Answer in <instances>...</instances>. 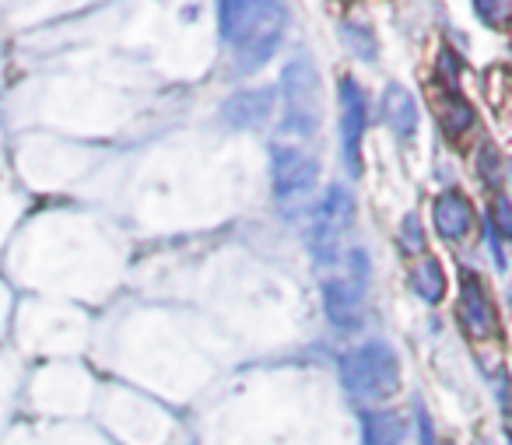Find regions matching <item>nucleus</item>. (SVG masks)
Here are the masks:
<instances>
[{"label": "nucleus", "mask_w": 512, "mask_h": 445, "mask_svg": "<svg viewBox=\"0 0 512 445\" xmlns=\"http://www.w3.org/2000/svg\"><path fill=\"white\" fill-rule=\"evenodd\" d=\"M481 162H477V172H481V179H488L491 186H498V151L495 144H481Z\"/></svg>", "instance_id": "a211bd4d"}, {"label": "nucleus", "mask_w": 512, "mask_h": 445, "mask_svg": "<svg viewBox=\"0 0 512 445\" xmlns=\"http://www.w3.org/2000/svg\"><path fill=\"white\" fill-rule=\"evenodd\" d=\"M383 120L390 123V130L397 137H414V130H418V106H414V99L400 85L386 88V95H383Z\"/></svg>", "instance_id": "9d476101"}, {"label": "nucleus", "mask_w": 512, "mask_h": 445, "mask_svg": "<svg viewBox=\"0 0 512 445\" xmlns=\"http://www.w3.org/2000/svg\"><path fill=\"white\" fill-rule=\"evenodd\" d=\"M435 102H439V120L449 137H460L467 127H474V109L460 95V88L435 85Z\"/></svg>", "instance_id": "f8f14e48"}, {"label": "nucleus", "mask_w": 512, "mask_h": 445, "mask_svg": "<svg viewBox=\"0 0 512 445\" xmlns=\"http://www.w3.org/2000/svg\"><path fill=\"white\" fill-rule=\"evenodd\" d=\"M477 445H491V442H477Z\"/></svg>", "instance_id": "aec40b11"}, {"label": "nucleus", "mask_w": 512, "mask_h": 445, "mask_svg": "<svg viewBox=\"0 0 512 445\" xmlns=\"http://www.w3.org/2000/svg\"><path fill=\"white\" fill-rule=\"evenodd\" d=\"M344 386L358 400H390L400 389V361L393 354L390 344L383 340H369V344L355 347L351 354H344L341 361Z\"/></svg>", "instance_id": "f03ea898"}, {"label": "nucleus", "mask_w": 512, "mask_h": 445, "mask_svg": "<svg viewBox=\"0 0 512 445\" xmlns=\"http://www.w3.org/2000/svg\"><path fill=\"white\" fill-rule=\"evenodd\" d=\"M323 309H327L330 323H337L341 330H358L362 323V302H358V288L351 281L323 284Z\"/></svg>", "instance_id": "1a4fd4ad"}, {"label": "nucleus", "mask_w": 512, "mask_h": 445, "mask_svg": "<svg viewBox=\"0 0 512 445\" xmlns=\"http://www.w3.org/2000/svg\"><path fill=\"white\" fill-rule=\"evenodd\" d=\"M432 218H435V228H439L442 239L456 242L470 232V225H474V207H470V200L463 197V193L446 190V193H439V200H435Z\"/></svg>", "instance_id": "6e6552de"}, {"label": "nucleus", "mask_w": 512, "mask_h": 445, "mask_svg": "<svg viewBox=\"0 0 512 445\" xmlns=\"http://www.w3.org/2000/svg\"><path fill=\"white\" fill-rule=\"evenodd\" d=\"M351 214H355V200L341 186H330L327 197H323L320 211H316V256L320 260H334L337 239L351 225Z\"/></svg>", "instance_id": "39448f33"}, {"label": "nucleus", "mask_w": 512, "mask_h": 445, "mask_svg": "<svg viewBox=\"0 0 512 445\" xmlns=\"http://www.w3.org/2000/svg\"><path fill=\"white\" fill-rule=\"evenodd\" d=\"M341 32H344V39H348V43L355 46V53H358L362 60H372V57H376V39L369 36V29H362V25L348 22Z\"/></svg>", "instance_id": "dca6fc26"}, {"label": "nucleus", "mask_w": 512, "mask_h": 445, "mask_svg": "<svg viewBox=\"0 0 512 445\" xmlns=\"http://www.w3.org/2000/svg\"><path fill=\"white\" fill-rule=\"evenodd\" d=\"M460 323H463V330L477 340L495 337L498 333L495 305H491L488 288H484L474 270H463V277H460Z\"/></svg>", "instance_id": "423d86ee"}, {"label": "nucleus", "mask_w": 512, "mask_h": 445, "mask_svg": "<svg viewBox=\"0 0 512 445\" xmlns=\"http://www.w3.org/2000/svg\"><path fill=\"white\" fill-rule=\"evenodd\" d=\"M221 36L232 43L242 71L267 64L285 36V8L281 4H221Z\"/></svg>", "instance_id": "f257e3e1"}, {"label": "nucleus", "mask_w": 512, "mask_h": 445, "mask_svg": "<svg viewBox=\"0 0 512 445\" xmlns=\"http://www.w3.org/2000/svg\"><path fill=\"white\" fill-rule=\"evenodd\" d=\"M341 151H344V169L351 176H362V137H365V123H369V102L365 92L351 74H344L341 85Z\"/></svg>", "instance_id": "20e7f679"}, {"label": "nucleus", "mask_w": 512, "mask_h": 445, "mask_svg": "<svg viewBox=\"0 0 512 445\" xmlns=\"http://www.w3.org/2000/svg\"><path fill=\"white\" fill-rule=\"evenodd\" d=\"M285 130L299 137H313L320 127V106H316V71L306 57L285 67Z\"/></svg>", "instance_id": "7ed1b4c3"}, {"label": "nucleus", "mask_w": 512, "mask_h": 445, "mask_svg": "<svg viewBox=\"0 0 512 445\" xmlns=\"http://www.w3.org/2000/svg\"><path fill=\"white\" fill-rule=\"evenodd\" d=\"M400 249H404L407 256L425 253V232H421L418 214H407L404 218V228H400Z\"/></svg>", "instance_id": "2eb2a0df"}, {"label": "nucleus", "mask_w": 512, "mask_h": 445, "mask_svg": "<svg viewBox=\"0 0 512 445\" xmlns=\"http://www.w3.org/2000/svg\"><path fill=\"white\" fill-rule=\"evenodd\" d=\"M274 190L278 197H302L306 190H313L320 169L316 162L299 148H274Z\"/></svg>", "instance_id": "0eeeda50"}, {"label": "nucleus", "mask_w": 512, "mask_h": 445, "mask_svg": "<svg viewBox=\"0 0 512 445\" xmlns=\"http://www.w3.org/2000/svg\"><path fill=\"white\" fill-rule=\"evenodd\" d=\"M404 442V417L393 410H365L362 445H400Z\"/></svg>", "instance_id": "ddd939ff"}, {"label": "nucleus", "mask_w": 512, "mask_h": 445, "mask_svg": "<svg viewBox=\"0 0 512 445\" xmlns=\"http://www.w3.org/2000/svg\"><path fill=\"white\" fill-rule=\"evenodd\" d=\"M411 288L418 291L428 305L442 302V295H446V274H442V263L432 260V256H425V260L411 270Z\"/></svg>", "instance_id": "4468645a"}, {"label": "nucleus", "mask_w": 512, "mask_h": 445, "mask_svg": "<svg viewBox=\"0 0 512 445\" xmlns=\"http://www.w3.org/2000/svg\"><path fill=\"white\" fill-rule=\"evenodd\" d=\"M495 232L502 235H512V204L505 197H495V218H491Z\"/></svg>", "instance_id": "6ab92c4d"}, {"label": "nucleus", "mask_w": 512, "mask_h": 445, "mask_svg": "<svg viewBox=\"0 0 512 445\" xmlns=\"http://www.w3.org/2000/svg\"><path fill=\"white\" fill-rule=\"evenodd\" d=\"M474 11L484 18V25H495V29H502V25H509L512 22V4H498V0H477L474 4Z\"/></svg>", "instance_id": "f3484780"}, {"label": "nucleus", "mask_w": 512, "mask_h": 445, "mask_svg": "<svg viewBox=\"0 0 512 445\" xmlns=\"http://www.w3.org/2000/svg\"><path fill=\"white\" fill-rule=\"evenodd\" d=\"M271 88H253V92H239L235 99H228L225 106V120L235 123V127H253L260 123L267 113H271Z\"/></svg>", "instance_id": "9b49d317"}]
</instances>
